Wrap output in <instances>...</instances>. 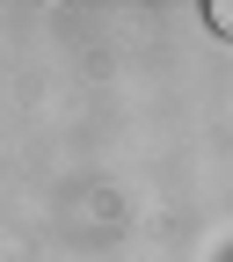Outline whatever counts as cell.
Here are the masks:
<instances>
[{
    "instance_id": "obj_1",
    "label": "cell",
    "mask_w": 233,
    "mask_h": 262,
    "mask_svg": "<svg viewBox=\"0 0 233 262\" xmlns=\"http://www.w3.org/2000/svg\"><path fill=\"white\" fill-rule=\"evenodd\" d=\"M211 29H226V37H233V0H211Z\"/></svg>"
}]
</instances>
